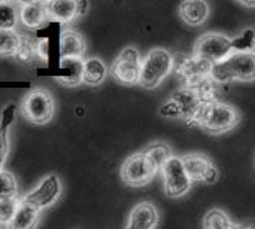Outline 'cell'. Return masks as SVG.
<instances>
[{
  "mask_svg": "<svg viewBox=\"0 0 255 229\" xmlns=\"http://www.w3.org/2000/svg\"><path fill=\"white\" fill-rule=\"evenodd\" d=\"M184 168L191 182L215 183L220 177V171L215 164L202 153H188L182 158Z\"/></svg>",
  "mask_w": 255,
  "mask_h": 229,
  "instance_id": "30bf717a",
  "label": "cell"
},
{
  "mask_svg": "<svg viewBox=\"0 0 255 229\" xmlns=\"http://www.w3.org/2000/svg\"><path fill=\"white\" fill-rule=\"evenodd\" d=\"M143 153L149 158V161L154 164V167L160 171L163 168V165L172 156V149L169 148V145H166L163 142H155V143L149 145L143 151Z\"/></svg>",
  "mask_w": 255,
  "mask_h": 229,
  "instance_id": "ffe728a7",
  "label": "cell"
},
{
  "mask_svg": "<svg viewBox=\"0 0 255 229\" xmlns=\"http://www.w3.org/2000/svg\"><path fill=\"white\" fill-rule=\"evenodd\" d=\"M18 21L16 4L9 1H0V30H15Z\"/></svg>",
  "mask_w": 255,
  "mask_h": 229,
  "instance_id": "603a6c76",
  "label": "cell"
},
{
  "mask_svg": "<svg viewBox=\"0 0 255 229\" xmlns=\"http://www.w3.org/2000/svg\"><path fill=\"white\" fill-rule=\"evenodd\" d=\"M19 204L21 203L18 201V198H10V200L0 201V225L6 227L13 219Z\"/></svg>",
  "mask_w": 255,
  "mask_h": 229,
  "instance_id": "4316f807",
  "label": "cell"
},
{
  "mask_svg": "<svg viewBox=\"0 0 255 229\" xmlns=\"http://www.w3.org/2000/svg\"><path fill=\"white\" fill-rule=\"evenodd\" d=\"M203 227L205 229H232L233 224L230 218L226 215V212L220 209H212L206 213L203 219Z\"/></svg>",
  "mask_w": 255,
  "mask_h": 229,
  "instance_id": "7402d4cb",
  "label": "cell"
},
{
  "mask_svg": "<svg viewBox=\"0 0 255 229\" xmlns=\"http://www.w3.org/2000/svg\"><path fill=\"white\" fill-rule=\"evenodd\" d=\"M232 229H245V228H239V227H235V225H233V227H232Z\"/></svg>",
  "mask_w": 255,
  "mask_h": 229,
  "instance_id": "d6a6232c",
  "label": "cell"
},
{
  "mask_svg": "<svg viewBox=\"0 0 255 229\" xmlns=\"http://www.w3.org/2000/svg\"><path fill=\"white\" fill-rule=\"evenodd\" d=\"M18 195V183L12 173L0 171V201L16 198Z\"/></svg>",
  "mask_w": 255,
  "mask_h": 229,
  "instance_id": "d4e9b609",
  "label": "cell"
},
{
  "mask_svg": "<svg viewBox=\"0 0 255 229\" xmlns=\"http://www.w3.org/2000/svg\"><path fill=\"white\" fill-rule=\"evenodd\" d=\"M76 113H78V115L81 116V115H84V113H85V110H84L82 107H78V109H76Z\"/></svg>",
  "mask_w": 255,
  "mask_h": 229,
  "instance_id": "1f68e13d",
  "label": "cell"
},
{
  "mask_svg": "<svg viewBox=\"0 0 255 229\" xmlns=\"http://www.w3.org/2000/svg\"><path fill=\"white\" fill-rule=\"evenodd\" d=\"M60 58H82L85 54V40L75 30H66L60 36L58 43Z\"/></svg>",
  "mask_w": 255,
  "mask_h": 229,
  "instance_id": "4fadbf2b",
  "label": "cell"
},
{
  "mask_svg": "<svg viewBox=\"0 0 255 229\" xmlns=\"http://www.w3.org/2000/svg\"><path fill=\"white\" fill-rule=\"evenodd\" d=\"M157 173L158 170L154 167L149 158L143 153V151L134 155H130L121 167L123 182L133 188L148 185L155 177Z\"/></svg>",
  "mask_w": 255,
  "mask_h": 229,
  "instance_id": "8992f818",
  "label": "cell"
},
{
  "mask_svg": "<svg viewBox=\"0 0 255 229\" xmlns=\"http://www.w3.org/2000/svg\"><path fill=\"white\" fill-rule=\"evenodd\" d=\"M39 216H40L39 210L21 201L13 219L6 225V229H34L37 227Z\"/></svg>",
  "mask_w": 255,
  "mask_h": 229,
  "instance_id": "e0dca14e",
  "label": "cell"
},
{
  "mask_svg": "<svg viewBox=\"0 0 255 229\" xmlns=\"http://www.w3.org/2000/svg\"><path fill=\"white\" fill-rule=\"evenodd\" d=\"M24 116L33 124H46L54 115V100L51 94L45 89L31 91L22 104Z\"/></svg>",
  "mask_w": 255,
  "mask_h": 229,
  "instance_id": "ba28073f",
  "label": "cell"
},
{
  "mask_svg": "<svg viewBox=\"0 0 255 229\" xmlns=\"http://www.w3.org/2000/svg\"><path fill=\"white\" fill-rule=\"evenodd\" d=\"M140 69H142L140 52L133 46H127L115 58L111 67V73L120 83L134 85L139 83Z\"/></svg>",
  "mask_w": 255,
  "mask_h": 229,
  "instance_id": "52a82bcc",
  "label": "cell"
},
{
  "mask_svg": "<svg viewBox=\"0 0 255 229\" xmlns=\"http://www.w3.org/2000/svg\"><path fill=\"white\" fill-rule=\"evenodd\" d=\"M61 195V183L60 179L54 174L46 176L42 179V182L37 185V188H34L31 192H28L22 203L28 204L30 207L42 212L43 209L52 206Z\"/></svg>",
  "mask_w": 255,
  "mask_h": 229,
  "instance_id": "9c48e42d",
  "label": "cell"
},
{
  "mask_svg": "<svg viewBox=\"0 0 255 229\" xmlns=\"http://www.w3.org/2000/svg\"><path fill=\"white\" fill-rule=\"evenodd\" d=\"M21 34L15 30H0V57H15Z\"/></svg>",
  "mask_w": 255,
  "mask_h": 229,
  "instance_id": "44dd1931",
  "label": "cell"
},
{
  "mask_svg": "<svg viewBox=\"0 0 255 229\" xmlns=\"http://www.w3.org/2000/svg\"><path fill=\"white\" fill-rule=\"evenodd\" d=\"M158 224V212L151 203L137 204L128 216L126 229H155Z\"/></svg>",
  "mask_w": 255,
  "mask_h": 229,
  "instance_id": "8fae6325",
  "label": "cell"
},
{
  "mask_svg": "<svg viewBox=\"0 0 255 229\" xmlns=\"http://www.w3.org/2000/svg\"><path fill=\"white\" fill-rule=\"evenodd\" d=\"M19 21L28 28H37L48 19L46 1H24L18 9Z\"/></svg>",
  "mask_w": 255,
  "mask_h": 229,
  "instance_id": "7c38bea8",
  "label": "cell"
},
{
  "mask_svg": "<svg viewBox=\"0 0 255 229\" xmlns=\"http://www.w3.org/2000/svg\"><path fill=\"white\" fill-rule=\"evenodd\" d=\"M241 121L239 112L218 100H203L193 118V124L212 134H223L235 128Z\"/></svg>",
  "mask_w": 255,
  "mask_h": 229,
  "instance_id": "6da1fadb",
  "label": "cell"
},
{
  "mask_svg": "<svg viewBox=\"0 0 255 229\" xmlns=\"http://www.w3.org/2000/svg\"><path fill=\"white\" fill-rule=\"evenodd\" d=\"M175 58L164 48H154L142 58L139 85L146 89L157 88L173 70Z\"/></svg>",
  "mask_w": 255,
  "mask_h": 229,
  "instance_id": "3957f363",
  "label": "cell"
},
{
  "mask_svg": "<svg viewBox=\"0 0 255 229\" xmlns=\"http://www.w3.org/2000/svg\"><path fill=\"white\" fill-rule=\"evenodd\" d=\"M108 67L100 58H87L84 60V83L96 86L100 85L108 76Z\"/></svg>",
  "mask_w": 255,
  "mask_h": 229,
  "instance_id": "ac0fdd59",
  "label": "cell"
},
{
  "mask_svg": "<svg viewBox=\"0 0 255 229\" xmlns=\"http://www.w3.org/2000/svg\"><path fill=\"white\" fill-rule=\"evenodd\" d=\"M160 115L163 118H179L181 116V107L179 103L172 97L169 100H166L161 107H160Z\"/></svg>",
  "mask_w": 255,
  "mask_h": 229,
  "instance_id": "83f0119b",
  "label": "cell"
},
{
  "mask_svg": "<svg viewBox=\"0 0 255 229\" xmlns=\"http://www.w3.org/2000/svg\"><path fill=\"white\" fill-rule=\"evenodd\" d=\"M49 51H51V43L49 39L42 37L36 40V57H39L42 61L49 60Z\"/></svg>",
  "mask_w": 255,
  "mask_h": 229,
  "instance_id": "f1b7e54d",
  "label": "cell"
},
{
  "mask_svg": "<svg viewBox=\"0 0 255 229\" xmlns=\"http://www.w3.org/2000/svg\"><path fill=\"white\" fill-rule=\"evenodd\" d=\"M232 52V37L221 33H205L194 45V57L209 64H217L226 60Z\"/></svg>",
  "mask_w": 255,
  "mask_h": 229,
  "instance_id": "277c9868",
  "label": "cell"
},
{
  "mask_svg": "<svg viewBox=\"0 0 255 229\" xmlns=\"http://www.w3.org/2000/svg\"><path fill=\"white\" fill-rule=\"evenodd\" d=\"M209 77L214 83L253 82L255 80V51L232 52L226 60L212 64Z\"/></svg>",
  "mask_w": 255,
  "mask_h": 229,
  "instance_id": "7a4b0ae2",
  "label": "cell"
},
{
  "mask_svg": "<svg viewBox=\"0 0 255 229\" xmlns=\"http://www.w3.org/2000/svg\"><path fill=\"white\" fill-rule=\"evenodd\" d=\"M46 10H48V18L52 21L66 24L75 19L76 15V1L73 0H54V1H46Z\"/></svg>",
  "mask_w": 255,
  "mask_h": 229,
  "instance_id": "2e32d148",
  "label": "cell"
},
{
  "mask_svg": "<svg viewBox=\"0 0 255 229\" xmlns=\"http://www.w3.org/2000/svg\"><path fill=\"white\" fill-rule=\"evenodd\" d=\"M13 118H15V106L9 104L3 110L1 122H0V171H1V167H3L6 156H7V149H9L7 130H9V125L13 122Z\"/></svg>",
  "mask_w": 255,
  "mask_h": 229,
  "instance_id": "d6986e66",
  "label": "cell"
},
{
  "mask_svg": "<svg viewBox=\"0 0 255 229\" xmlns=\"http://www.w3.org/2000/svg\"><path fill=\"white\" fill-rule=\"evenodd\" d=\"M241 4L245 7H255V1H241Z\"/></svg>",
  "mask_w": 255,
  "mask_h": 229,
  "instance_id": "4dcf8cb0",
  "label": "cell"
},
{
  "mask_svg": "<svg viewBox=\"0 0 255 229\" xmlns=\"http://www.w3.org/2000/svg\"><path fill=\"white\" fill-rule=\"evenodd\" d=\"M60 70L63 72L58 79L67 86H76L84 82V60L66 58L60 61Z\"/></svg>",
  "mask_w": 255,
  "mask_h": 229,
  "instance_id": "9a60e30c",
  "label": "cell"
},
{
  "mask_svg": "<svg viewBox=\"0 0 255 229\" xmlns=\"http://www.w3.org/2000/svg\"><path fill=\"white\" fill-rule=\"evenodd\" d=\"M209 4L203 0L182 1L178 7L181 19L188 25H202L209 16Z\"/></svg>",
  "mask_w": 255,
  "mask_h": 229,
  "instance_id": "5bb4252c",
  "label": "cell"
},
{
  "mask_svg": "<svg viewBox=\"0 0 255 229\" xmlns=\"http://www.w3.org/2000/svg\"><path fill=\"white\" fill-rule=\"evenodd\" d=\"M232 49H233V52H250V51H255L254 28H247L239 36L232 37Z\"/></svg>",
  "mask_w": 255,
  "mask_h": 229,
  "instance_id": "cb8c5ba5",
  "label": "cell"
},
{
  "mask_svg": "<svg viewBox=\"0 0 255 229\" xmlns=\"http://www.w3.org/2000/svg\"><path fill=\"white\" fill-rule=\"evenodd\" d=\"M160 171L163 177V188L169 198H181L191 189L193 182L184 168L182 158L172 155Z\"/></svg>",
  "mask_w": 255,
  "mask_h": 229,
  "instance_id": "5b68a950",
  "label": "cell"
},
{
  "mask_svg": "<svg viewBox=\"0 0 255 229\" xmlns=\"http://www.w3.org/2000/svg\"><path fill=\"white\" fill-rule=\"evenodd\" d=\"M88 7H90V3L87 0H79L76 1V15L81 16V15H85L88 12Z\"/></svg>",
  "mask_w": 255,
  "mask_h": 229,
  "instance_id": "f546056e",
  "label": "cell"
},
{
  "mask_svg": "<svg viewBox=\"0 0 255 229\" xmlns=\"http://www.w3.org/2000/svg\"><path fill=\"white\" fill-rule=\"evenodd\" d=\"M34 55H36V39L25 36V34L21 36L15 58L21 63H28Z\"/></svg>",
  "mask_w": 255,
  "mask_h": 229,
  "instance_id": "484cf974",
  "label": "cell"
}]
</instances>
